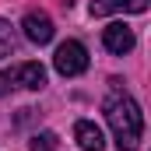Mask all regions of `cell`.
<instances>
[{"mask_svg": "<svg viewBox=\"0 0 151 151\" xmlns=\"http://www.w3.org/2000/svg\"><path fill=\"white\" fill-rule=\"evenodd\" d=\"M106 119L113 127V137H116V148L119 151H137L141 144V134H144V116H141V106L130 99V95H119L113 91L106 99Z\"/></svg>", "mask_w": 151, "mask_h": 151, "instance_id": "1", "label": "cell"}, {"mask_svg": "<svg viewBox=\"0 0 151 151\" xmlns=\"http://www.w3.org/2000/svg\"><path fill=\"white\" fill-rule=\"evenodd\" d=\"M53 67L60 70L63 77H77L88 70V49L74 42V39H67V42H60L56 46V56H53Z\"/></svg>", "mask_w": 151, "mask_h": 151, "instance_id": "2", "label": "cell"}, {"mask_svg": "<svg viewBox=\"0 0 151 151\" xmlns=\"http://www.w3.org/2000/svg\"><path fill=\"white\" fill-rule=\"evenodd\" d=\"M102 46H106L113 56H127V53L137 46V39H134V28H130V25H123V21H113V25H106V28H102Z\"/></svg>", "mask_w": 151, "mask_h": 151, "instance_id": "3", "label": "cell"}, {"mask_svg": "<svg viewBox=\"0 0 151 151\" xmlns=\"http://www.w3.org/2000/svg\"><path fill=\"white\" fill-rule=\"evenodd\" d=\"M21 32L28 42H35V46H46L49 39H53V18L46 14V11H28L25 14V21H21Z\"/></svg>", "mask_w": 151, "mask_h": 151, "instance_id": "4", "label": "cell"}, {"mask_svg": "<svg viewBox=\"0 0 151 151\" xmlns=\"http://www.w3.org/2000/svg\"><path fill=\"white\" fill-rule=\"evenodd\" d=\"M91 18H106V14H144L148 11V0H91L88 4Z\"/></svg>", "mask_w": 151, "mask_h": 151, "instance_id": "5", "label": "cell"}, {"mask_svg": "<svg viewBox=\"0 0 151 151\" xmlns=\"http://www.w3.org/2000/svg\"><path fill=\"white\" fill-rule=\"evenodd\" d=\"M74 141L81 151H102L106 148V137H102V130L91 119H77L74 123Z\"/></svg>", "mask_w": 151, "mask_h": 151, "instance_id": "6", "label": "cell"}, {"mask_svg": "<svg viewBox=\"0 0 151 151\" xmlns=\"http://www.w3.org/2000/svg\"><path fill=\"white\" fill-rule=\"evenodd\" d=\"M14 81H18L21 88H28V91H39V88L46 84V67L35 63V60H28V63H21V67L14 70Z\"/></svg>", "mask_w": 151, "mask_h": 151, "instance_id": "7", "label": "cell"}, {"mask_svg": "<svg viewBox=\"0 0 151 151\" xmlns=\"http://www.w3.org/2000/svg\"><path fill=\"white\" fill-rule=\"evenodd\" d=\"M14 46H18L14 28H11L7 21H0V60H4V56H11V53H14Z\"/></svg>", "mask_w": 151, "mask_h": 151, "instance_id": "8", "label": "cell"}, {"mask_svg": "<svg viewBox=\"0 0 151 151\" xmlns=\"http://www.w3.org/2000/svg\"><path fill=\"white\" fill-rule=\"evenodd\" d=\"M28 148H32V151H56V134H53V130H42V134L32 137Z\"/></svg>", "mask_w": 151, "mask_h": 151, "instance_id": "9", "label": "cell"}, {"mask_svg": "<svg viewBox=\"0 0 151 151\" xmlns=\"http://www.w3.org/2000/svg\"><path fill=\"white\" fill-rule=\"evenodd\" d=\"M11 81H14V74H0V95H7V88H11Z\"/></svg>", "mask_w": 151, "mask_h": 151, "instance_id": "10", "label": "cell"}]
</instances>
